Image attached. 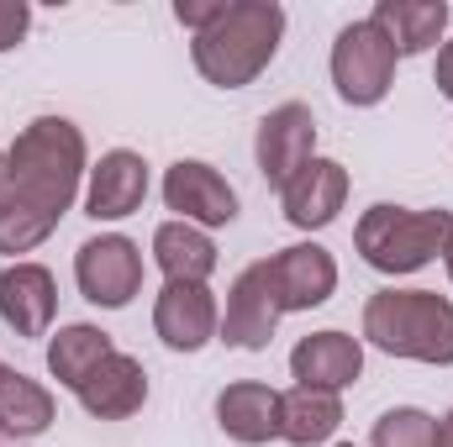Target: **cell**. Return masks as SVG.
I'll return each mask as SVG.
<instances>
[{
    "label": "cell",
    "instance_id": "obj_1",
    "mask_svg": "<svg viewBox=\"0 0 453 447\" xmlns=\"http://www.w3.org/2000/svg\"><path fill=\"white\" fill-rule=\"evenodd\" d=\"M11 185L5 195L64 222V211L80 201V185L90 174V153H85V132L69 121V116H37L16 132L11 153Z\"/></svg>",
    "mask_w": 453,
    "mask_h": 447
},
{
    "label": "cell",
    "instance_id": "obj_2",
    "mask_svg": "<svg viewBox=\"0 0 453 447\" xmlns=\"http://www.w3.org/2000/svg\"><path fill=\"white\" fill-rule=\"evenodd\" d=\"M285 42V5L280 0H226L222 21L190 42V58L206 85L248 90Z\"/></svg>",
    "mask_w": 453,
    "mask_h": 447
},
{
    "label": "cell",
    "instance_id": "obj_3",
    "mask_svg": "<svg viewBox=\"0 0 453 447\" xmlns=\"http://www.w3.org/2000/svg\"><path fill=\"white\" fill-rule=\"evenodd\" d=\"M364 342L411 363H453V300L433 290H380L364 306Z\"/></svg>",
    "mask_w": 453,
    "mask_h": 447
},
{
    "label": "cell",
    "instance_id": "obj_4",
    "mask_svg": "<svg viewBox=\"0 0 453 447\" xmlns=\"http://www.w3.org/2000/svg\"><path fill=\"white\" fill-rule=\"evenodd\" d=\"M453 242V211H406V206H369L353 226V247L380 274H417L443 258Z\"/></svg>",
    "mask_w": 453,
    "mask_h": 447
},
{
    "label": "cell",
    "instance_id": "obj_5",
    "mask_svg": "<svg viewBox=\"0 0 453 447\" xmlns=\"http://www.w3.org/2000/svg\"><path fill=\"white\" fill-rule=\"evenodd\" d=\"M395 48L390 37L364 16V21H348L333 42V85L348 106H380L395 85Z\"/></svg>",
    "mask_w": 453,
    "mask_h": 447
},
{
    "label": "cell",
    "instance_id": "obj_6",
    "mask_svg": "<svg viewBox=\"0 0 453 447\" xmlns=\"http://www.w3.org/2000/svg\"><path fill=\"white\" fill-rule=\"evenodd\" d=\"M74 279H80V295L101 311H121L132 306V295L142 290V253L132 237L121 231H101L90 242H80L74 253Z\"/></svg>",
    "mask_w": 453,
    "mask_h": 447
},
{
    "label": "cell",
    "instance_id": "obj_7",
    "mask_svg": "<svg viewBox=\"0 0 453 447\" xmlns=\"http://www.w3.org/2000/svg\"><path fill=\"white\" fill-rule=\"evenodd\" d=\"M253 158H258V174H264L274 190H285V185L317 158V116H311V106H301V101L274 106V111L258 121Z\"/></svg>",
    "mask_w": 453,
    "mask_h": 447
},
{
    "label": "cell",
    "instance_id": "obj_8",
    "mask_svg": "<svg viewBox=\"0 0 453 447\" xmlns=\"http://www.w3.org/2000/svg\"><path fill=\"white\" fill-rule=\"evenodd\" d=\"M280 300H274V284H269V269L264 263H248L232 290H226V316H222V342L226 347H242V352H264L274 342L280 327Z\"/></svg>",
    "mask_w": 453,
    "mask_h": 447
},
{
    "label": "cell",
    "instance_id": "obj_9",
    "mask_svg": "<svg viewBox=\"0 0 453 447\" xmlns=\"http://www.w3.org/2000/svg\"><path fill=\"white\" fill-rule=\"evenodd\" d=\"M153 332L174 352H201L222 332V311L211 284H164L153 300Z\"/></svg>",
    "mask_w": 453,
    "mask_h": 447
},
{
    "label": "cell",
    "instance_id": "obj_10",
    "mask_svg": "<svg viewBox=\"0 0 453 447\" xmlns=\"http://www.w3.org/2000/svg\"><path fill=\"white\" fill-rule=\"evenodd\" d=\"M264 269H269V284H274L280 311H311V306H327L333 290H338V263H333V253L317 247V242L280 247L274 258H264Z\"/></svg>",
    "mask_w": 453,
    "mask_h": 447
},
{
    "label": "cell",
    "instance_id": "obj_11",
    "mask_svg": "<svg viewBox=\"0 0 453 447\" xmlns=\"http://www.w3.org/2000/svg\"><path fill=\"white\" fill-rule=\"evenodd\" d=\"M164 206L180 211V222L190 226H226L237 216V190L226 185L222 174L201 158H180L169 174H164Z\"/></svg>",
    "mask_w": 453,
    "mask_h": 447
},
{
    "label": "cell",
    "instance_id": "obj_12",
    "mask_svg": "<svg viewBox=\"0 0 453 447\" xmlns=\"http://www.w3.org/2000/svg\"><path fill=\"white\" fill-rule=\"evenodd\" d=\"M148 201V163L132 148L101 153V163L85 179V216L90 222H127Z\"/></svg>",
    "mask_w": 453,
    "mask_h": 447
},
{
    "label": "cell",
    "instance_id": "obj_13",
    "mask_svg": "<svg viewBox=\"0 0 453 447\" xmlns=\"http://www.w3.org/2000/svg\"><path fill=\"white\" fill-rule=\"evenodd\" d=\"M280 206H285V222L301 226V231L333 226L338 211L348 206V169H342L338 158H311V163L280 190Z\"/></svg>",
    "mask_w": 453,
    "mask_h": 447
},
{
    "label": "cell",
    "instance_id": "obj_14",
    "mask_svg": "<svg viewBox=\"0 0 453 447\" xmlns=\"http://www.w3.org/2000/svg\"><path fill=\"white\" fill-rule=\"evenodd\" d=\"M58 316V284L42 263H5L0 269V322L16 337H48Z\"/></svg>",
    "mask_w": 453,
    "mask_h": 447
},
{
    "label": "cell",
    "instance_id": "obj_15",
    "mask_svg": "<svg viewBox=\"0 0 453 447\" xmlns=\"http://www.w3.org/2000/svg\"><path fill=\"white\" fill-rule=\"evenodd\" d=\"M290 374L306 390H327L342 395L348 384H358L364 374V342L348 332H311L290 347Z\"/></svg>",
    "mask_w": 453,
    "mask_h": 447
},
{
    "label": "cell",
    "instance_id": "obj_16",
    "mask_svg": "<svg viewBox=\"0 0 453 447\" xmlns=\"http://www.w3.org/2000/svg\"><path fill=\"white\" fill-rule=\"evenodd\" d=\"M217 427L232 443L264 447L280 437V390L258 384V379H237L217 395Z\"/></svg>",
    "mask_w": 453,
    "mask_h": 447
},
{
    "label": "cell",
    "instance_id": "obj_17",
    "mask_svg": "<svg viewBox=\"0 0 453 447\" xmlns=\"http://www.w3.org/2000/svg\"><path fill=\"white\" fill-rule=\"evenodd\" d=\"M369 21L390 37L395 58H417L433 53L449 32V5L443 0H374Z\"/></svg>",
    "mask_w": 453,
    "mask_h": 447
},
{
    "label": "cell",
    "instance_id": "obj_18",
    "mask_svg": "<svg viewBox=\"0 0 453 447\" xmlns=\"http://www.w3.org/2000/svg\"><path fill=\"white\" fill-rule=\"evenodd\" d=\"M142 400H148V368L132 352H111L80 390V405L96 421H127L142 411Z\"/></svg>",
    "mask_w": 453,
    "mask_h": 447
},
{
    "label": "cell",
    "instance_id": "obj_19",
    "mask_svg": "<svg viewBox=\"0 0 453 447\" xmlns=\"http://www.w3.org/2000/svg\"><path fill=\"white\" fill-rule=\"evenodd\" d=\"M153 263L164 269L169 284H206L217 274V242L190 222H164L153 231Z\"/></svg>",
    "mask_w": 453,
    "mask_h": 447
},
{
    "label": "cell",
    "instance_id": "obj_20",
    "mask_svg": "<svg viewBox=\"0 0 453 447\" xmlns=\"http://www.w3.org/2000/svg\"><path fill=\"white\" fill-rule=\"evenodd\" d=\"M58 405H53V390L37 384L32 374L0 363V432L5 437H42L53 427Z\"/></svg>",
    "mask_w": 453,
    "mask_h": 447
},
{
    "label": "cell",
    "instance_id": "obj_21",
    "mask_svg": "<svg viewBox=\"0 0 453 447\" xmlns=\"http://www.w3.org/2000/svg\"><path fill=\"white\" fill-rule=\"evenodd\" d=\"M116 352L111 332H101V327H90V322H74V327H58V337L48 342V374L64 384V390H85V379L106 363Z\"/></svg>",
    "mask_w": 453,
    "mask_h": 447
},
{
    "label": "cell",
    "instance_id": "obj_22",
    "mask_svg": "<svg viewBox=\"0 0 453 447\" xmlns=\"http://www.w3.org/2000/svg\"><path fill=\"white\" fill-rule=\"evenodd\" d=\"M338 427H342V400L338 395H327V390H306V384H296V390L280 395V437H285L290 447L327 443Z\"/></svg>",
    "mask_w": 453,
    "mask_h": 447
},
{
    "label": "cell",
    "instance_id": "obj_23",
    "mask_svg": "<svg viewBox=\"0 0 453 447\" xmlns=\"http://www.w3.org/2000/svg\"><path fill=\"white\" fill-rule=\"evenodd\" d=\"M369 447H438V421L422 405H395L374 421Z\"/></svg>",
    "mask_w": 453,
    "mask_h": 447
},
{
    "label": "cell",
    "instance_id": "obj_24",
    "mask_svg": "<svg viewBox=\"0 0 453 447\" xmlns=\"http://www.w3.org/2000/svg\"><path fill=\"white\" fill-rule=\"evenodd\" d=\"M53 216H42V211H32V206H21V201H0V253L5 258H16V253H32V247H42L48 237H53Z\"/></svg>",
    "mask_w": 453,
    "mask_h": 447
},
{
    "label": "cell",
    "instance_id": "obj_25",
    "mask_svg": "<svg viewBox=\"0 0 453 447\" xmlns=\"http://www.w3.org/2000/svg\"><path fill=\"white\" fill-rule=\"evenodd\" d=\"M226 11V0H174V21L185 27V32H206V27H217Z\"/></svg>",
    "mask_w": 453,
    "mask_h": 447
},
{
    "label": "cell",
    "instance_id": "obj_26",
    "mask_svg": "<svg viewBox=\"0 0 453 447\" xmlns=\"http://www.w3.org/2000/svg\"><path fill=\"white\" fill-rule=\"evenodd\" d=\"M32 27V5L27 0H0V53H11Z\"/></svg>",
    "mask_w": 453,
    "mask_h": 447
},
{
    "label": "cell",
    "instance_id": "obj_27",
    "mask_svg": "<svg viewBox=\"0 0 453 447\" xmlns=\"http://www.w3.org/2000/svg\"><path fill=\"white\" fill-rule=\"evenodd\" d=\"M438 90H443V101H453V37L438 48Z\"/></svg>",
    "mask_w": 453,
    "mask_h": 447
},
{
    "label": "cell",
    "instance_id": "obj_28",
    "mask_svg": "<svg viewBox=\"0 0 453 447\" xmlns=\"http://www.w3.org/2000/svg\"><path fill=\"white\" fill-rule=\"evenodd\" d=\"M438 447H453V411L438 421Z\"/></svg>",
    "mask_w": 453,
    "mask_h": 447
},
{
    "label": "cell",
    "instance_id": "obj_29",
    "mask_svg": "<svg viewBox=\"0 0 453 447\" xmlns=\"http://www.w3.org/2000/svg\"><path fill=\"white\" fill-rule=\"evenodd\" d=\"M5 185H11V163H5V153H0V201H5Z\"/></svg>",
    "mask_w": 453,
    "mask_h": 447
},
{
    "label": "cell",
    "instance_id": "obj_30",
    "mask_svg": "<svg viewBox=\"0 0 453 447\" xmlns=\"http://www.w3.org/2000/svg\"><path fill=\"white\" fill-rule=\"evenodd\" d=\"M443 263H449V279H453V242H449V253H443Z\"/></svg>",
    "mask_w": 453,
    "mask_h": 447
},
{
    "label": "cell",
    "instance_id": "obj_31",
    "mask_svg": "<svg viewBox=\"0 0 453 447\" xmlns=\"http://www.w3.org/2000/svg\"><path fill=\"white\" fill-rule=\"evenodd\" d=\"M338 447H353V443H338Z\"/></svg>",
    "mask_w": 453,
    "mask_h": 447
}]
</instances>
